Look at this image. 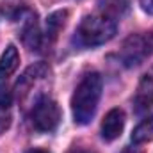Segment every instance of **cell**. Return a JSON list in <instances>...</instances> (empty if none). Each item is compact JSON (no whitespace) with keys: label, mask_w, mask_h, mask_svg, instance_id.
<instances>
[{"label":"cell","mask_w":153,"mask_h":153,"mask_svg":"<svg viewBox=\"0 0 153 153\" xmlns=\"http://www.w3.org/2000/svg\"><path fill=\"white\" fill-rule=\"evenodd\" d=\"M102 87H103V82L98 73H87L78 82L75 93L71 96V111H73L76 125H87L94 117L100 96H102Z\"/></svg>","instance_id":"1"},{"label":"cell","mask_w":153,"mask_h":153,"mask_svg":"<svg viewBox=\"0 0 153 153\" xmlns=\"http://www.w3.org/2000/svg\"><path fill=\"white\" fill-rule=\"evenodd\" d=\"M116 29L117 25L112 18L102 13L87 14L82 18V22L76 27L75 41L80 46H98L114 38Z\"/></svg>","instance_id":"2"},{"label":"cell","mask_w":153,"mask_h":153,"mask_svg":"<svg viewBox=\"0 0 153 153\" xmlns=\"http://www.w3.org/2000/svg\"><path fill=\"white\" fill-rule=\"evenodd\" d=\"M30 121L32 126L39 132H53L61 121V109L52 98L43 96L32 105Z\"/></svg>","instance_id":"3"},{"label":"cell","mask_w":153,"mask_h":153,"mask_svg":"<svg viewBox=\"0 0 153 153\" xmlns=\"http://www.w3.org/2000/svg\"><path fill=\"white\" fill-rule=\"evenodd\" d=\"M150 48L152 43L150 39L144 36H130L125 41L123 50H121V59L125 62V66H137L141 64L148 55H150Z\"/></svg>","instance_id":"4"},{"label":"cell","mask_w":153,"mask_h":153,"mask_svg":"<svg viewBox=\"0 0 153 153\" xmlns=\"http://www.w3.org/2000/svg\"><path fill=\"white\" fill-rule=\"evenodd\" d=\"M123 128H125V112L121 109H112L107 112L102 123V137L105 141H114L121 135Z\"/></svg>","instance_id":"5"},{"label":"cell","mask_w":153,"mask_h":153,"mask_svg":"<svg viewBox=\"0 0 153 153\" xmlns=\"http://www.w3.org/2000/svg\"><path fill=\"white\" fill-rule=\"evenodd\" d=\"M135 105H137V111L150 109L153 105V68L148 70V71L143 75L139 85H137Z\"/></svg>","instance_id":"6"},{"label":"cell","mask_w":153,"mask_h":153,"mask_svg":"<svg viewBox=\"0 0 153 153\" xmlns=\"http://www.w3.org/2000/svg\"><path fill=\"white\" fill-rule=\"evenodd\" d=\"M128 5H130L128 0H98V13L112 18L116 22L126 14Z\"/></svg>","instance_id":"7"},{"label":"cell","mask_w":153,"mask_h":153,"mask_svg":"<svg viewBox=\"0 0 153 153\" xmlns=\"http://www.w3.org/2000/svg\"><path fill=\"white\" fill-rule=\"evenodd\" d=\"M18 62H20L18 50H16V46L9 45L0 57V78H5V76L11 75L18 68Z\"/></svg>","instance_id":"8"},{"label":"cell","mask_w":153,"mask_h":153,"mask_svg":"<svg viewBox=\"0 0 153 153\" xmlns=\"http://www.w3.org/2000/svg\"><path fill=\"white\" fill-rule=\"evenodd\" d=\"M132 141L135 144H143V143H150L153 141V116L143 119L132 132Z\"/></svg>","instance_id":"9"},{"label":"cell","mask_w":153,"mask_h":153,"mask_svg":"<svg viewBox=\"0 0 153 153\" xmlns=\"http://www.w3.org/2000/svg\"><path fill=\"white\" fill-rule=\"evenodd\" d=\"M66 16H68V13H66V11H57V13H53V14L48 18V22H46V34H48L52 39L59 34L61 27L64 25Z\"/></svg>","instance_id":"10"},{"label":"cell","mask_w":153,"mask_h":153,"mask_svg":"<svg viewBox=\"0 0 153 153\" xmlns=\"http://www.w3.org/2000/svg\"><path fill=\"white\" fill-rule=\"evenodd\" d=\"M11 102H13V94H11L9 87L7 85H0V107L9 109L11 107Z\"/></svg>","instance_id":"11"},{"label":"cell","mask_w":153,"mask_h":153,"mask_svg":"<svg viewBox=\"0 0 153 153\" xmlns=\"http://www.w3.org/2000/svg\"><path fill=\"white\" fill-rule=\"evenodd\" d=\"M11 125V114H9V109L5 107H0V134H4Z\"/></svg>","instance_id":"12"},{"label":"cell","mask_w":153,"mask_h":153,"mask_svg":"<svg viewBox=\"0 0 153 153\" xmlns=\"http://www.w3.org/2000/svg\"><path fill=\"white\" fill-rule=\"evenodd\" d=\"M139 4L148 14H153V0H139Z\"/></svg>","instance_id":"13"},{"label":"cell","mask_w":153,"mask_h":153,"mask_svg":"<svg viewBox=\"0 0 153 153\" xmlns=\"http://www.w3.org/2000/svg\"><path fill=\"white\" fill-rule=\"evenodd\" d=\"M27 153H48L46 150H41V148H32V150H29Z\"/></svg>","instance_id":"14"},{"label":"cell","mask_w":153,"mask_h":153,"mask_svg":"<svg viewBox=\"0 0 153 153\" xmlns=\"http://www.w3.org/2000/svg\"><path fill=\"white\" fill-rule=\"evenodd\" d=\"M123 153H141V152H139L137 148H126V150H125Z\"/></svg>","instance_id":"15"},{"label":"cell","mask_w":153,"mask_h":153,"mask_svg":"<svg viewBox=\"0 0 153 153\" xmlns=\"http://www.w3.org/2000/svg\"><path fill=\"white\" fill-rule=\"evenodd\" d=\"M71 153H93V152H87V150H73Z\"/></svg>","instance_id":"16"}]
</instances>
